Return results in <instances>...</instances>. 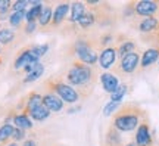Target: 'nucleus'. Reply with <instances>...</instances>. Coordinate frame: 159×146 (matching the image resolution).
Wrapping results in <instances>:
<instances>
[{
  "instance_id": "obj_29",
  "label": "nucleus",
  "mask_w": 159,
  "mask_h": 146,
  "mask_svg": "<svg viewBox=\"0 0 159 146\" xmlns=\"http://www.w3.org/2000/svg\"><path fill=\"white\" fill-rule=\"evenodd\" d=\"M119 106H121V102H109L106 106L103 108V115L105 117H111V115H114L116 111L119 109Z\"/></svg>"
},
{
  "instance_id": "obj_32",
  "label": "nucleus",
  "mask_w": 159,
  "mask_h": 146,
  "mask_svg": "<svg viewBox=\"0 0 159 146\" xmlns=\"http://www.w3.org/2000/svg\"><path fill=\"white\" fill-rule=\"evenodd\" d=\"M12 7L11 0H0V15H9Z\"/></svg>"
},
{
  "instance_id": "obj_38",
  "label": "nucleus",
  "mask_w": 159,
  "mask_h": 146,
  "mask_svg": "<svg viewBox=\"0 0 159 146\" xmlns=\"http://www.w3.org/2000/svg\"><path fill=\"white\" fill-rule=\"evenodd\" d=\"M2 64H3V59H0V65H2Z\"/></svg>"
},
{
  "instance_id": "obj_39",
  "label": "nucleus",
  "mask_w": 159,
  "mask_h": 146,
  "mask_svg": "<svg viewBox=\"0 0 159 146\" xmlns=\"http://www.w3.org/2000/svg\"><path fill=\"white\" fill-rule=\"evenodd\" d=\"M57 146H63V145H57Z\"/></svg>"
},
{
  "instance_id": "obj_11",
  "label": "nucleus",
  "mask_w": 159,
  "mask_h": 146,
  "mask_svg": "<svg viewBox=\"0 0 159 146\" xmlns=\"http://www.w3.org/2000/svg\"><path fill=\"white\" fill-rule=\"evenodd\" d=\"M52 16H53V3L47 2L43 3V9L40 13L39 19H37V27H39L40 33H49L50 31V24H52Z\"/></svg>"
},
{
  "instance_id": "obj_34",
  "label": "nucleus",
  "mask_w": 159,
  "mask_h": 146,
  "mask_svg": "<svg viewBox=\"0 0 159 146\" xmlns=\"http://www.w3.org/2000/svg\"><path fill=\"white\" fill-rule=\"evenodd\" d=\"M3 56H5V49L0 47V59H3ZM3 61H5V59H3Z\"/></svg>"
},
{
  "instance_id": "obj_25",
  "label": "nucleus",
  "mask_w": 159,
  "mask_h": 146,
  "mask_svg": "<svg viewBox=\"0 0 159 146\" xmlns=\"http://www.w3.org/2000/svg\"><path fill=\"white\" fill-rule=\"evenodd\" d=\"M41 9H43V3H40L37 6H33V7H28L25 11V22H37L40 13H41Z\"/></svg>"
},
{
  "instance_id": "obj_3",
  "label": "nucleus",
  "mask_w": 159,
  "mask_h": 146,
  "mask_svg": "<svg viewBox=\"0 0 159 146\" xmlns=\"http://www.w3.org/2000/svg\"><path fill=\"white\" fill-rule=\"evenodd\" d=\"M44 90H49L63 102V103H68V105H74L78 101H81L78 92L71 87V86L65 81L62 74H56V75H52L46 80L43 86H41Z\"/></svg>"
},
{
  "instance_id": "obj_40",
  "label": "nucleus",
  "mask_w": 159,
  "mask_h": 146,
  "mask_svg": "<svg viewBox=\"0 0 159 146\" xmlns=\"http://www.w3.org/2000/svg\"><path fill=\"white\" fill-rule=\"evenodd\" d=\"M158 64H159V61H158Z\"/></svg>"
},
{
  "instance_id": "obj_21",
  "label": "nucleus",
  "mask_w": 159,
  "mask_h": 146,
  "mask_svg": "<svg viewBox=\"0 0 159 146\" xmlns=\"http://www.w3.org/2000/svg\"><path fill=\"white\" fill-rule=\"evenodd\" d=\"M24 21H25V12H11L7 22L11 25L12 30L15 31H21L24 27Z\"/></svg>"
},
{
  "instance_id": "obj_30",
  "label": "nucleus",
  "mask_w": 159,
  "mask_h": 146,
  "mask_svg": "<svg viewBox=\"0 0 159 146\" xmlns=\"http://www.w3.org/2000/svg\"><path fill=\"white\" fill-rule=\"evenodd\" d=\"M27 139V131L22 129H16L15 127V130H13V134H12V142H15V143H19V142H24Z\"/></svg>"
},
{
  "instance_id": "obj_16",
  "label": "nucleus",
  "mask_w": 159,
  "mask_h": 146,
  "mask_svg": "<svg viewBox=\"0 0 159 146\" xmlns=\"http://www.w3.org/2000/svg\"><path fill=\"white\" fill-rule=\"evenodd\" d=\"M102 146H124V140L121 137V131H118L112 124L109 125V129L105 133Z\"/></svg>"
},
{
  "instance_id": "obj_4",
  "label": "nucleus",
  "mask_w": 159,
  "mask_h": 146,
  "mask_svg": "<svg viewBox=\"0 0 159 146\" xmlns=\"http://www.w3.org/2000/svg\"><path fill=\"white\" fill-rule=\"evenodd\" d=\"M133 28L140 33V40L150 47H159V16L133 18Z\"/></svg>"
},
{
  "instance_id": "obj_37",
  "label": "nucleus",
  "mask_w": 159,
  "mask_h": 146,
  "mask_svg": "<svg viewBox=\"0 0 159 146\" xmlns=\"http://www.w3.org/2000/svg\"><path fill=\"white\" fill-rule=\"evenodd\" d=\"M59 145V143H55V142H53V143H49V145H46V146H57Z\"/></svg>"
},
{
  "instance_id": "obj_23",
  "label": "nucleus",
  "mask_w": 159,
  "mask_h": 146,
  "mask_svg": "<svg viewBox=\"0 0 159 146\" xmlns=\"http://www.w3.org/2000/svg\"><path fill=\"white\" fill-rule=\"evenodd\" d=\"M13 124L9 123H3L0 125V146L7 145V142L12 139V134H13Z\"/></svg>"
},
{
  "instance_id": "obj_28",
  "label": "nucleus",
  "mask_w": 159,
  "mask_h": 146,
  "mask_svg": "<svg viewBox=\"0 0 159 146\" xmlns=\"http://www.w3.org/2000/svg\"><path fill=\"white\" fill-rule=\"evenodd\" d=\"M30 7V0H16L12 3L11 12H25Z\"/></svg>"
},
{
  "instance_id": "obj_33",
  "label": "nucleus",
  "mask_w": 159,
  "mask_h": 146,
  "mask_svg": "<svg viewBox=\"0 0 159 146\" xmlns=\"http://www.w3.org/2000/svg\"><path fill=\"white\" fill-rule=\"evenodd\" d=\"M21 146H39V142L35 140V139H33V137H28V139H25L22 142Z\"/></svg>"
},
{
  "instance_id": "obj_7",
  "label": "nucleus",
  "mask_w": 159,
  "mask_h": 146,
  "mask_svg": "<svg viewBox=\"0 0 159 146\" xmlns=\"http://www.w3.org/2000/svg\"><path fill=\"white\" fill-rule=\"evenodd\" d=\"M35 62H40V59L33 53L31 46H27V47H22L21 50L18 52V55L15 56V59H13L12 68H13L15 71L22 73L24 68L28 67L30 64H35Z\"/></svg>"
},
{
  "instance_id": "obj_13",
  "label": "nucleus",
  "mask_w": 159,
  "mask_h": 146,
  "mask_svg": "<svg viewBox=\"0 0 159 146\" xmlns=\"http://www.w3.org/2000/svg\"><path fill=\"white\" fill-rule=\"evenodd\" d=\"M21 41L18 31L7 27H2L0 28V47L3 49H13L15 46Z\"/></svg>"
},
{
  "instance_id": "obj_24",
  "label": "nucleus",
  "mask_w": 159,
  "mask_h": 146,
  "mask_svg": "<svg viewBox=\"0 0 159 146\" xmlns=\"http://www.w3.org/2000/svg\"><path fill=\"white\" fill-rule=\"evenodd\" d=\"M43 73H44V65L40 62L39 65L31 71L30 74H27L25 77H24V80H22V83L24 84H30V83H34V81H37V80L43 75Z\"/></svg>"
},
{
  "instance_id": "obj_2",
  "label": "nucleus",
  "mask_w": 159,
  "mask_h": 146,
  "mask_svg": "<svg viewBox=\"0 0 159 146\" xmlns=\"http://www.w3.org/2000/svg\"><path fill=\"white\" fill-rule=\"evenodd\" d=\"M112 125L118 131L122 133H128L136 130L140 123L148 117L146 111H143L139 105H133V103H127V105H121L119 109L112 115Z\"/></svg>"
},
{
  "instance_id": "obj_1",
  "label": "nucleus",
  "mask_w": 159,
  "mask_h": 146,
  "mask_svg": "<svg viewBox=\"0 0 159 146\" xmlns=\"http://www.w3.org/2000/svg\"><path fill=\"white\" fill-rule=\"evenodd\" d=\"M62 75L65 81L78 92L81 99H85L93 93V89L99 78L96 68L84 65L78 61H72V64L66 69V73Z\"/></svg>"
},
{
  "instance_id": "obj_14",
  "label": "nucleus",
  "mask_w": 159,
  "mask_h": 146,
  "mask_svg": "<svg viewBox=\"0 0 159 146\" xmlns=\"http://www.w3.org/2000/svg\"><path fill=\"white\" fill-rule=\"evenodd\" d=\"M41 101H43V105L50 111V114L52 112H55V114L61 112V111H63V108H65V103H63L55 93H52L49 90H44V92L41 93Z\"/></svg>"
},
{
  "instance_id": "obj_19",
  "label": "nucleus",
  "mask_w": 159,
  "mask_h": 146,
  "mask_svg": "<svg viewBox=\"0 0 159 146\" xmlns=\"http://www.w3.org/2000/svg\"><path fill=\"white\" fill-rule=\"evenodd\" d=\"M159 59V47H149L143 52L142 58H140V68L146 69V68L152 67L155 62Z\"/></svg>"
},
{
  "instance_id": "obj_22",
  "label": "nucleus",
  "mask_w": 159,
  "mask_h": 146,
  "mask_svg": "<svg viewBox=\"0 0 159 146\" xmlns=\"http://www.w3.org/2000/svg\"><path fill=\"white\" fill-rule=\"evenodd\" d=\"M30 118L33 120V121H37V123H41V121H46L47 118L50 117V111L47 109V108L41 103L40 106H37L35 109H33L31 112L28 114Z\"/></svg>"
},
{
  "instance_id": "obj_9",
  "label": "nucleus",
  "mask_w": 159,
  "mask_h": 146,
  "mask_svg": "<svg viewBox=\"0 0 159 146\" xmlns=\"http://www.w3.org/2000/svg\"><path fill=\"white\" fill-rule=\"evenodd\" d=\"M121 37H116L115 35V41H116V45L115 46V49H116V55H118V59L119 58L125 56V55H130L133 52H137L139 50V46L134 40L128 39L127 35L124 34H119Z\"/></svg>"
},
{
  "instance_id": "obj_31",
  "label": "nucleus",
  "mask_w": 159,
  "mask_h": 146,
  "mask_svg": "<svg viewBox=\"0 0 159 146\" xmlns=\"http://www.w3.org/2000/svg\"><path fill=\"white\" fill-rule=\"evenodd\" d=\"M37 28H39V27H37V22H35V21L34 22H25L21 31H22L24 35H31L34 31H37Z\"/></svg>"
},
{
  "instance_id": "obj_35",
  "label": "nucleus",
  "mask_w": 159,
  "mask_h": 146,
  "mask_svg": "<svg viewBox=\"0 0 159 146\" xmlns=\"http://www.w3.org/2000/svg\"><path fill=\"white\" fill-rule=\"evenodd\" d=\"M5 146H19V143H15V142H11V143H7Z\"/></svg>"
},
{
  "instance_id": "obj_5",
  "label": "nucleus",
  "mask_w": 159,
  "mask_h": 146,
  "mask_svg": "<svg viewBox=\"0 0 159 146\" xmlns=\"http://www.w3.org/2000/svg\"><path fill=\"white\" fill-rule=\"evenodd\" d=\"M140 50L133 52L130 55H125V56L119 58L116 64L114 65V74L118 77H130L137 71V68L140 67Z\"/></svg>"
},
{
  "instance_id": "obj_15",
  "label": "nucleus",
  "mask_w": 159,
  "mask_h": 146,
  "mask_svg": "<svg viewBox=\"0 0 159 146\" xmlns=\"http://www.w3.org/2000/svg\"><path fill=\"white\" fill-rule=\"evenodd\" d=\"M99 81H100L103 90L106 93H111V95L114 93L115 90H116V87L119 86V80L114 73H102L99 75Z\"/></svg>"
},
{
  "instance_id": "obj_36",
  "label": "nucleus",
  "mask_w": 159,
  "mask_h": 146,
  "mask_svg": "<svg viewBox=\"0 0 159 146\" xmlns=\"http://www.w3.org/2000/svg\"><path fill=\"white\" fill-rule=\"evenodd\" d=\"M124 146H139L136 143V142H130V143H127V145H124Z\"/></svg>"
},
{
  "instance_id": "obj_27",
  "label": "nucleus",
  "mask_w": 159,
  "mask_h": 146,
  "mask_svg": "<svg viewBox=\"0 0 159 146\" xmlns=\"http://www.w3.org/2000/svg\"><path fill=\"white\" fill-rule=\"evenodd\" d=\"M31 50H33V53L39 59H41L47 53V50H49V43H44V45H33L31 46Z\"/></svg>"
},
{
  "instance_id": "obj_20",
  "label": "nucleus",
  "mask_w": 159,
  "mask_h": 146,
  "mask_svg": "<svg viewBox=\"0 0 159 146\" xmlns=\"http://www.w3.org/2000/svg\"><path fill=\"white\" fill-rule=\"evenodd\" d=\"M12 123H13V127H16V129H22L25 131L33 130V120L30 118V115H27V114H24V112L13 114Z\"/></svg>"
},
{
  "instance_id": "obj_8",
  "label": "nucleus",
  "mask_w": 159,
  "mask_h": 146,
  "mask_svg": "<svg viewBox=\"0 0 159 146\" xmlns=\"http://www.w3.org/2000/svg\"><path fill=\"white\" fill-rule=\"evenodd\" d=\"M69 6H71V3H68V2H61V3L55 5L52 24H50V31H56V30H61L63 27L65 19H68L69 15Z\"/></svg>"
},
{
  "instance_id": "obj_17",
  "label": "nucleus",
  "mask_w": 159,
  "mask_h": 146,
  "mask_svg": "<svg viewBox=\"0 0 159 146\" xmlns=\"http://www.w3.org/2000/svg\"><path fill=\"white\" fill-rule=\"evenodd\" d=\"M87 12V6L83 2H74L69 6V15H68V22L69 25H75L78 22V19Z\"/></svg>"
},
{
  "instance_id": "obj_6",
  "label": "nucleus",
  "mask_w": 159,
  "mask_h": 146,
  "mask_svg": "<svg viewBox=\"0 0 159 146\" xmlns=\"http://www.w3.org/2000/svg\"><path fill=\"white\" fill-rule=\"evenodd\" d=\"M134 16L136 18L159 16V2H156V0L134 2Z\"/></svg>"
},
{
  "instance_id": "obj_18",
  "label": "nucleus",
  "mask_w": 159,
  "mask_h": 146,
  "mask_svg": "<svg viewBox=\"0 0 159 146\" xmlns=\"http://www.w3.org/2000/svg\"><path fill=\"white\" fill-rule=\"evenodd\" d=\"M75 25H77L78 33H87V31H90L91 28L96 27V18H94V13L87 9V12L80 18L78 22L75 24ZM80 35H81V34H80Z\"/></svg>"
},
{
  "instance_id": "obj_12",
  "label": "nucleus",
  "mask_w": 159,
  "mask_h": 146,
  "mask_svg": "<svg viewBox=\"0 0 159 146\" xmlns=\"http://www.w3.org/2000/svg\"><path fill=\"white\" fill-rule=\"evenodd\" d=\"M118 61V55H116V49L115 46H109L100 50L99 58H97V64L102 69H109L112 68Z\"/></svg>"
},
{
  "instance_id": "obj_10",
  "label": "nucleus",
  "mask_w": 159,
  "mask_h": 146,
  "mask_svg": "<svg viewBox=\"0 0 159 146\" xmlns=\"http://www.w3.org/2000/svg\"><path fill=\"white\" fill-rule=\"evenodd\" d=\"M139 146H152L153 140H152V134H150V124H149V118L146 117L143 120L140 125L136 130V137H134Z\"/></svg>"
},
{
  "instance_id": "obj_26",
  "label": "nucleus",
  "mask_w": 159,
  "mask_h": 146,
  "mask_svg": "<svg viewBox=\"0 0 159 146\" xmlns=\"http://www.w3.org/2000/svg\"><path fill=\"white\" fill-rule=\"evenodd\" d=\"M127 92H128L127 84H119L118 87H116V90H115L114 93L111 95V101H112V102H121V99L127 95Z\"/></svg>"
}]
</instances>
